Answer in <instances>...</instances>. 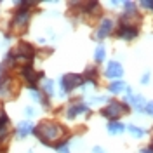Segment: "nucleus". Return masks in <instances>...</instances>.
<instances>
[{"label": "nucleus", "instance_id": "f257e3e1", "mask_svg": "<svg viewBox=\"0 0 153 153\" xmlns=\"http://www.w3.org/2000/svg\"><path fill=\"white\" fill-rule=\"evenodd\" d=\"M33 136H35L42 144L52 146V148H54L57 143H61V141H65V139H70V137H68L66 127H63L61 124H57L54 120H42L38 125H35Z\"/></svg>", "mask_w": 153, "mask_h": 153}, {"label": "nucleus", "instance_id": "f03ea898", "mask_svg": "<svg viewBox=\"0 0 153 153\" xmlns=\"http://www.w3.org/2000/svg\"><path fill=\"white\" fill-rule=\"evenodd\" d=\"M18 92H19L18 80L14 76H10L9 73H4V75L0 76V99L2 101L14 99Z\"/></svg>", "mask_w": 153, "mask_h": 153}, {"label": "nucleus", "instance_id": "7ed1b4c3", "mask_svg": "<svg viewBox=\"0 0 153 153\" xmlns=\"http://www.w3.org/2000/svg\"><path fill=\"white\" fill-rule=\"evenodd\" d=\"M30 18H31V9H26V7H18V10L14 12V16L9 23V30L14 31V33H23L26 26L30 23Z\"/></svg>", "mask_w": 153, "mask_h": 153}, {"label": "nucleus", "instance_id": "20e7f679", "mask_svg": "<svg viewBox=\"0 0 153 153\" xmlns=\"http://www.w3.org/2000/svg\"><path fill=\"white\" fill-rule=\"evenodd\" d=\"M129 111H131V108L125 105V103H120V101H110L105 108H101L99 113L103 115L105 118H108L110 122H115V120H118L122 115H127Z\"/></svg>", "mask_w": 153, "mask_h": 153}, {"label": "nucleus", "instance_id": "39448f33", "mask_svg": "<svg viewBox=\"0 0 153 153\" xmlns=\"http://www.w3.org/2000/svg\"><path fill=\"white\" fill-rule=\"evenodd\" d=\"M84 85V76L78 73H65L59 80V87H61V96L65 97L70 92H73L76 87Z\"/></svg>", "mask_w": 153, "mask_h": 153}, {"label": "nucleus", "instance_id": "423d86ee", "mask_svg": "<svg viewBox=\"0 0 153 153\" xmlns=\"http://www.w3.org/2000/svg\"><path fill=\"white\" fill-rule=\"evenodd\" d=\"M21 78H23V82L26 84V87L30 91H33V89H38V82L44 78V73L37 71L31 63H26L21 68Z\"/></svg>", "mask_w": 153, "mask_h": 153}, {"label": "nucleus", "instance_id": "0eeeda50", "mask_svg": "<svg viewBox=\"0 0 153 153\" xmlns=\"http://www.w3.org/2000/svg\"><path fill=\"white\" fill-rule=\"evenodd\" d=\"M80 115H89V106L82 101H73L71 105H68L66 111H65V117L68 120H75L76 117Z\"/></svg>", "mask_w": 153, "mask_h": 153}, {"label": "nucleus", "instance_id": "6e6552de", "mask_svg": "<svg viewBox=\"0 0 153 153\" xmlns=\"http://www.w3.org/2000/svg\"><path fill=\"white\" fill-rule=\"evenodd\" d=\"M115 30V21L110 18H103L101 19V23H99V26L96 30V38L97 40H105L106 37H110L111 33H113Z\"/></svg>", "mask_w": 153, "mask_h": 153}, {"label": "nucleus", "instance_id": "1a4fd4ad", "mask_svg": "<svg viewBox=\"0 0 153 153\" xmlns=\"http://www.w3.org/2000/svg\"><path fill=\"white\" fill-rule=\"evenodd\" d=\"M139 35V26H132V25H118V30H117V37L120 40H125V42H131Z\"/></svg>", "mask_w": 153, "mask_h": 153}, {"label": "nucleus", "instance_id": "9d476101", "mask_svg": "<svg viewBox=\"0 0 153 153\" xmlns=\"http://www.w3.org/2000/svg\"><path fill=\"white\" fill-rule=\"evenodd\" d=\"M105 76L111 78V80H122L124 76V68L118 61H108V65L105 68Z\"/></svg>", "mask_w": 153, "mask_h": 153}, {"label": "nucleus", "instance_id": "9b49d317", "mask_svg": "<svg viewBox=\"0 0 153 153\" xmlns=\"http://www.w3.org/2000/svg\"><path fill=\"white\" fill-rule=\"evenodd\" d=\"M33 129H35V124H33V122L23 120V122H19L18 127H16V137H18V139H26L30 134H33Z\"/></svg>", "mask_w": 153, "mask_h": 153}, {"label": "nucleus", "instance_id": "f8f14e48", "mask_svg": "<svg viewBox=\"0 0 153 153\" xmlns=\"http://www.w3.org/2000/svg\"><path fill=\"white\" fill-rule=\"evenodd\" d=\"M125 101H129L131 106L137 113H143L144 111V105H146V99L141 94H132V96H125Z\"/></svg>", "mask_w": 153, "mask_h": 153}, {"label": "nucleus", "instance_id": "ddd939ff", "mask_svg": "<svg viewBox=\"0 0 153 153\" xmlns=\"http://www.w3.org/2000/svg\"><path fill=\"white\" fill-rule=\"evenodd\" d=\"M97 75H99V70H97V66H87L85 73H84L82 76H84V82L97 85Z\"/></svg>", "mask_w": 153, "mask_h": 153}, {"label": "nucleus", "instance_id": "4468645a", "mask_svg": "<svg viewBox=\"0 0 153 153\" xmlns=\"http://www.w3.org/2000/svg\"><path fill=\"white\" fill-rule=\"evenodd\" d=\"M125 89H127V84L124 80H113L108 84V91L111 94H122V92H125Z\"/></svg>", "mask_w": 153, "mask_h": 153}, {"label": "nucleus", "instance_id": "2eb2a0df", "mask_svg": "<svg viewBox=\"0 0 153 153\" xmlns=\"http://www.w3.org/2000/svg\"><path fill=\"white\" fill-rule=\"evenodd\" d=\"M125 131L131 134L132 137H136V139H143L144 136H146V131H144L143 127H137V125H134V124L125 125Z\"/></svg>", "mask_w": 153, "mask_h": 153}, {"label": "nucleus", "instance_id": "dca6fc26", "mask_svg": "<svg viewBox=\"0 0 153 153\" xmlns=\"http://www.w3.org/2000/svg\"><path fill=\"white\" fill-rule=\"evenodd\" d=\"M106 131L111 136H118V134H122L125 131V125L122 122H118V120H115V122H110V124L106 125Z\"/></svg>", "mask_w": 153, "mask_h": 153}, {"label": "nucleus", "instance_id": "f3484780", "mask_svg": "<svg viewBox=\"0 0 153 153\" xmlns=\"http://www.w3.org/2000/svg\"><path fill=\"white\" fill-rule=\"evenodd\" d=\"M42 92L47 96L49 99L54 96V82H52L51 78H45V80L42 82Z\"/></svg>", "mask_w": 153, "mask_h": 153}, {"label": "nucleus", "instance_id": "a211bd4d", "mask_svg": "<svg viewBox=\"0 0 153 153\" xmlns=\"http://www.w3.org/2000/svg\"><path fill=\"white\" fill-rule=\"evenodd\" d=\"M101 103H110V99H108L106 96H96V97H92V96H91V97L87 99L85 105L87 106H94V105H101Z\"/></svg>", "mask_w": 153, "mask_h": 153}, {"label": "nucleus", "instance_id": "6ab92c4d", "mask_svg": "<svg viewBox=\"0 0 153 153\" xmlns=\"http://www.w3.org/2000/svg\"><path fill=\"white\" fill-rule=\"evenodd\" d=\"M105 56H106V49H105V45H97L96 47V51H94V59H96V63H103L105 61Z\"/></svg>", "mask_w": 153, "mask_h": 153}, {"label": "nucleus", "instance_id": "aec40b11", "mask_svg": "<svg viewBox=\"0 0 153 153\" xmlns=\"http://www.w3.org/2000/svg\"><path fill=\"white\" fill-rule=\"evenodd\" d=\"M122 7H124V14H132V12H137V5L134 4V2H131V0H125V2H122Z\"/></svg>", "mask_w": 153, "mask_h": 153}, {"label": "nucleus", "instance_id": "412c9836", "mask_svg": "<svg viewBox=\"0 0 153 153\" xmlns=\"http://www.w3.org/2000/svg\"><path fill=\"white\" fill-rule=\"evenodd\" d=\"M144 113L153 117V101H146V105H144Z\"/></svg>", "mask_w": 153, "mask_h": 153}, {"label": "nucleus", "instance_id": "4be33fe9", "mask_svg": "<svg viewBox=\"0 0 153 153\" xmlns=\"http://www.w3.org/2000/svg\"><path fill=\"white\" fill-rule=\"evenodd\" d=\"M35 113H37V111H35V108H33V106H26V108H25V115H26L28 118L35 117Z\"/></svg>", "mask_w": 153, "mask_h": 153}, {"label": "nucleus", "instance_id": "5701e85b", "mask_svg": "<svg viewBox=\"0 0 153 153\" xmlns=\"http://www.w3.org/2000/svg\"><path fill=\"white\" fill-rule=\"evenodd\" d=\"M141 7L153 10V0H144V2H141Z\"/></svg>", "mask_w": 153, "mask_h": 153}, {"label": "nucleus", "instance_id": "b1692460", "mask_svg": "<svg viewBox=\"0 0 153 153\" xmlns=\"http://www.w3.org/2000/svg\"><path fill=\"white\" fill-rule=\"evenodd\" d=\"M148 82H150V71H148V73H143V76H141V84H143V85H146Z\"/></svg>", "mask_w": 153, "mask_h": 153}, {"label": "nucleus", "instance_id": "393cba45", "mask_svg": "<svg viewBox=\"0 0 153 153\" xmlns=\"http://www.w3.org/2000/svg\"><path fill=\"white\" fill-rule=\"evenodd\" d=\"M141 153H153V146L150 144V146H144V148H141Z\"/></svg>", "mask_w": 153, "mask_h": 153}, {"label": "nucleus", "instance_id": "a878e982", "mask_svg": "<svg viewBox=\"0 0 153 153\" xmlns=\"http://www.w3.org/2000/svg\"><path fill=\"white\" fill-rule=\"evenodd\" d=\"M92 153H103V150H101L99 146H94V150H92Z\"/></svg>", "mask_w": 153, "mask_h": 153}, {"label": "nucleus", "instance_id": "bb28decb", "mask_svg": "<svg viewBox=\"0 0 153 153\" xmlns=\"http://www.w3.org/2000/svg\"><path fill=\"white\" fill-rule=\"evenodd\" d=\"M110 5H111V7H118V5H120V2H117V0H115V2H110Z\"/></svg>", "mask_w": 153, "mask_h": 153}, {"label": "nucleus", "instance_id": "cd10ccee", "mask_svg": "<svg viewBox=\"0 0 153 153\" xmlns=\"http://www.w3.org/2000/svg\"><path fill=\"white\" fill-rule=\"evenodd\" d=\"M150 132H152V146H153V129L150 131Z\"/></svg>", "mask_w": 153, "mask_h": 153}, {"label": "nucleus", "instance_id": "c85d7f7f", "mask_svg": "<svg viewBox=\"0 0 153 153\" xmlns=\"http://www.w3.org/2000/svg\"><path fill=\"white\" fill-rule=\"evenodd\" d=\"M28 153H33V150H28Z\"/></svg>", "mask_w": 153, "mask_h": 153}]
</instances>
